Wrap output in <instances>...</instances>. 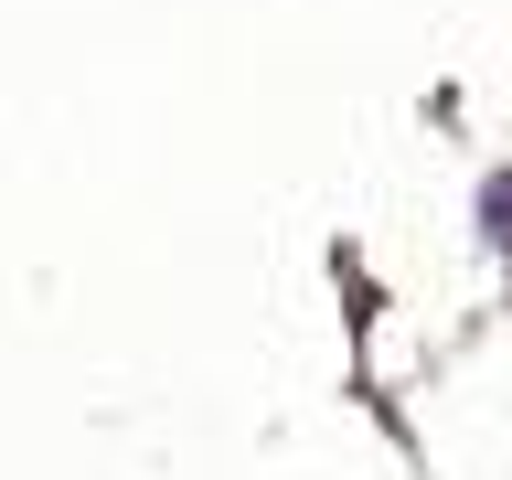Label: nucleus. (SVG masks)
<instances>
[{
  "instance_id": "1",
  "label": "nucleus",
  "mask_w": 512,
  "mask_h": 480,
  "mask_svg": "<svg viewBox=\"0 0 512 480\" xmlns=\"http://www.w3.org/2000/svg\"><path fill=\"white\" fill-rule=\"evenodd\" d=\"M480 224H491V246H512V182H491V192H480Z\"/></svg>"
}]
</instances>
